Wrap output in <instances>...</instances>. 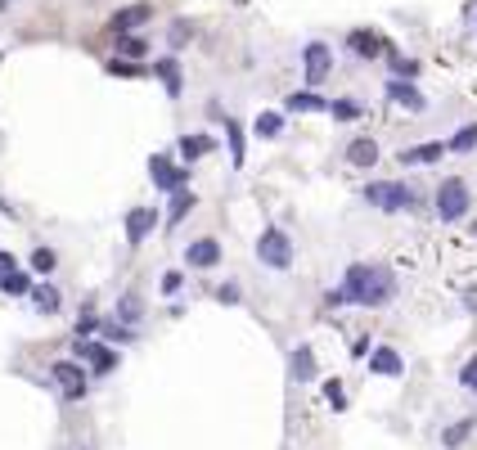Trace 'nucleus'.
Wrapping results in <instances>:
<instances>
[{"instance_id":"1","label":"nucleus","mask_w":477,"mask_h":450,"mask_svg":"<svg viewBox=\"0 0 477 450\" xmlns=\"http://www.w3.org/2000/svg\"><path fill=\"white\" fill-rule=\"evenodd\" d=\"M396 293V279L387 266H370V261H360V266H347V275H342V284H338V297L334 302H356V307H383V302H392Z\"/></svg>"},{"instance_id":"2","label":"nucleus","mask_w":477,"mask_h":450,"mask_svg":"<svg viewBox=\"0 0 477 450\" xmlns=\"http://www.w3.org/2000/svg\"><path fill=\"white\" fill-rule=\"evenodd\" d=\"M365 203L378 212H406L414 208V189L401 180H374V185H365Z\"/></svg>"},{"instance_id":"3","label":"nucleus","mask_w":477,"mask_h":450,"mask_svg":"<svg viewBox=\"0 0 477 450\" xmlns=\"http://www.w3.org/2000/svg\"><path fill=\"white\" fill-rule=\"evenodd\" d=\"M257 261L271 266V271H288L293 266V239L284 230H261V239H257Z\"/></svg>"},{"instance_id":"4","label":"nucleus","mask_w":477,"mask_h":450,"mask_svg":"<svg viewBox=\"0 0 477 450\" xmlns=\"http://www.w3.org/2000/svg\"><path fill=\"white\" fill-rule=\"evenodd\" d=\"M469 185L464 180H442L437 185V216H442L446 225H455V221H464V212H469Z\"/></svg>"},{"instance_id":"5","label":"nucleus","mask_w":477,"mask_h":450,"mask_svg":"<svg viewBox=\"0 0 477 450\" xmlns=\"http://www.w3.org/2000/svg\"><path fill=\"white\" fill-rule=\"evenodd\" d=\"M302 68H307V86H320L329 72H334V50H329L324 41H311L307 50H302Z\"/></svg>"},{"instance_id":"6","label":"nucleus","mask_w":477,"mask_h":450,"mask_svg":"<svg viewBox=\"0 0 477 450\" xmlns=\"http://www.w3.org/2000/svg\"><path fill=\"white\" fill-rule=\"evenodd\" d=\"M50 374H54L59 392H64L68 401H81V396H86V369H81V365H72V360H59Z\"/></svg>"},{"instance_id":"7","label":"nucleus","mask_w":477,"mask_h":450,"mask_svg":"<svg viewBox=\"0 0 477 450\" xmlns=\"http://www.w3.org/2000/svg\"><path fill=\"white\" fill-rule=\"evenodd\" d=\"M149 176H153V185L163 189V194L185 189V172H176V167H171L163 153H153V158H149Z\"/></svg>"},{"instance_id":"8","label":"nucleus","mask_w":477,"mask_h":450,"mask_svg":"<svg viewBox=\"0 0 477 450\" xmlns=\"http://www.w3.org/2000/svg\"><path fill=\"white\" fill-rule=\"evenodd\" d=\"M387 100L401 104V108H410V113H423V108H428L423 90H419V86H410L406 77H392V81H387Z\"/></svg>"},{"instance_id":"9","label":"nucleus","mask_w":477,"mask_h":450,"mask_svg":"<svg viewBox=\"0 0 477 450\" xmlns=\"http://www.w3.org/2000/svg\"><path fill=\"white\" fill-rule=\"evenodd\" d=\"M185 261L194 266V271H212V266L221 261V243L216 239H194L185 248Z\"/></svg>"},{"instance_id":"10","label":"nucleus","mask_w":477,"mask_h":450,"mask_svg":"<svg viewBox=\"0 0 477 450\" xmlns=\"http://www.w3.org/2000/svg\"><path fill=\"white\" fill-rule=\"evenodd\" d=\"M77 356L90 360L95 374H113V369H117V351H108L104 343H90V338H86V343H77Z\"/></svg>"},{"instance_id":"11","label":"nucleus","mask_w":477,"mask_h":450,"mask_svg":"<svg viewBox=\"0 0 477 450\" xmlns=\"http://www.w3.org/2000/svg\"><path fill=\"white\" fill-rule=\"evenodd\" d=\"M396 158L406 167H432V162H442V158H446V144H410V149H401Z\"/></svg>"},{"instance_id":"12","label":"nucleus","mask_w":477,"mask_h":450,"mask_svg":"<svg viewBox=\"0 0 477 450\" xmlns=\"http://www.w3.org/2000/svg\"><path fill=\"white\" fill-rule=\"evenodd\" d=\"M153 225H158V212L153 208H136V212L126 216V239L131 243H144V239L153 235Z\"/></svg>"},{"instance_id":"13","label":"nucleus","mask_w":477,"mask_h":450,"mask_svg":"<svg viewBox=\"0 0 477 450\" xmlns=\"http://www.w3.org/2000/svg\"><path fill=\"white\" fill-rule=\"evenodd\" d=\"M149 18H153V9L144 5V0H140V5H126V9H122V14H113V32H122V36H126V32L144 28V23H149Z\"/></svg>"},{"instance_id":"14","label":"nucleus","mask_w":477,"mask_h":450,"mask_svg":"<svg viewBox=\"0 0 477 450\" xmlns=\"http://www.w3.org/2000/svg\"><path fill=\"white\" fill-rule=\"evenodd\" d=\"M370 369L374 374H387V379H401V374H406V365H401V356L392 347H378L374 356H370Z\"/></svg>"},{"instance_id":"15","label":"nucleus","mask_w":477,"mask_h":450,"mask_svg":"<svg viewBox=\"0 0 477 450\" xmlns=\"http://www.w3.org/2000/svg\"><path fill=\"white\" fill-rule=\"evenodd\" d=\"M347 45L356 50L360 59H378V54H387V41H378L374 32H351L347 36Z\"/></svg>"},{"instance_id":"16","label":"nucleus","mask_w":477,"mask_h":450,"mask_svg":"<svg viewBox=\"0 0 477 450\" xmlns=\"http://www.w3.org/2000/svg\"><path fill=\"white\" fill-rule=\"evenodd\" d=\"M347 162H351V167H374V162H378V144L365 140V136L351 140V144H347Z\"/></svg>"},{"instance_id":"17","label":"nucleus","mask_w":477,"mask_h":450,"mask_svg":"<svg viewBox=\"0 0 477 450\" xmlns=\"http://www.w3.org/2000/svg\"><path fill=\"white\" fill-rule=\"evenodd\" d=\"M212 149H216L212 136H185L180 140V158H185V162H199V158H207Z\"/></svg>"},{"instance_id":"18","label":"nucleus","mask_w":477,"mask_h":450,"mask_svg":"<svg viewBox=\"0 0 477 450\" xmlns=\"http://www.w3.org/2000/svg\"><path fill=\"white\" fill-rule=\"evenodd\" d=\"M288 365H293V369H288V374H293V383H307L311 374H315V351H311V347H298Z\"/></svg>"},{"instance_id":"19","label":"nucleus","mask_w":477,"mask_h":450,"mask_svg":"<svg viewBox=\"0 0 477 450\" xmlns=\"http://www.w3.org/2000/svg\"><path fill=\"white\" fill-rule=\"evenodd\" d=\"M320 108H329L315 90H298V95H288V113H320Z\"/></svg>"},{"instance_id":"20","label":"nucleus","mask_w":477,"mask_h":450,"mask_svg":"<svg viewBox=\"0 0 477 450\" xmlns=\"http://www.w3.org/2000/svg\"><path fill=\"white\" fill-rule=\"evenodd\" d=\"M221 126H225V140H230V162L243 167V131H239V122L235 117H221Z\"/></svg>"},{"instance_id":"21","label":"nucleus","mask_w":477,"mask_h":450,"mask_svg":"<svg viewBox=\"0 0 477 450\" xmlns=\"http://www.w3.org/2000/svg\"><path fill=\"white\" fill-rule=\"evenodd\" d=\"M473 149H477V122H473V126H464V131H455L450 144H446V153H473Z\"/></svg>"},{"instance_id":"22","label":"nucleus","mask_w":477,"mask_h":450,"mask_svg":"<svg viewBox=\"0 0 477 450\" xmlns=\"http://www.w3.org/2000/svg\"><path fill=\"white\" fill-rule=\"evenodd\" d=\"M279 131H284V113H275V108H271V113L257 117V136H261V140H275Z\"/></svg>"},{"instance_id":"23","label":"nucleus","mask_w":477,"mask_h":450,"mask_svg":"<svg viewBox=\"0 0 477 450\" xmlns=\"http://www.w3.org/2000/svg\"><path fill=\"white\" fill-rule=\"evenodd\" d=\"M0 288H5L9 297H23V293H32V279L23 271H9V275H0Z\"/></svg>"},{"instance_id":"24","label":"nucleus","mask_w":477,"mask_h":450,"mask_svg":"<svg viewBox=\"0 0 477 450\" xmlns=\"http://www.w3.org/2000/svg\"><path fill=\"white\" fill-rule=\"evenodd\" d=\"M194 203H199V199H194L189 189H176V203H171V212H167V230H171V225H180V216H185Z\"/></svg>"},{"instance_id":"25","label":"nucleus","mask_w":477,"mask_h":450,"mask_svg":"<svg viewBox=\"0 0 477 450\" xmlns=\"http://www.w3.org/2000/svg\"><path fill=\"white\" fill-rule=\"evenodd\" d=\"M158 77H163L167 95H180V68H176V59H163V64H158Z\"/></svg>"},{"instance_id":"26","label":"nucleus","mask_w":477,"mask_h":450,"mask_svg":"<svg viewBox=\"0 0 477 450\" xmlns=\"http://www.w3.org/2000/svg\"><path fill=\"white\" fill-rule=\"evenodd\" d=\"M36 311H45V315H54L59 311V288H50V284H41V288H36Z\"/></svg>"},{"instance_id":"27","label":"nucleus","mask_w":477,"mask_h":450,"mask_svg":"<svg viewBox=\"0 0 477 450\" xmlns=\"http://www.w3.org/2000/svg\"><path fill=\"white\" fill-rule=\"evenodd\" d=\"M54 266H59V257H54L50 248H36V252H32V271H36V275H50Z\"/></svg>"},{"instance_id":"28","label":"nucleus","mask_w":477,"mask_h":450,"mask_svg":"<svg viewBox=\"0 0 477 450\" xmlns=\"http://www.w3.org/2000/svg\"><path fill=\"white\" fill-rule=\"evenodd\" d=\"M144 50H149V45H144L140 36H122L117 41V54H126V59H144Z\"/></svg>"},{"instance_id":"29","label":"nucleus","mask_w":477,"mask_h":450,"mask_svg":"<svg viewBox=\"0 0 477 450\" xmlns=\"http://www.w3.org/2000/svg\"><path fill=\"white\" fill-rule=\"evenodd\" d=\"M329 113L342 117V122H356V117H360V104H356V100H338V104H329Z\"/></svg>"},{"instance_id":"30","label":"nucleus","mask_w":477,"mask_h":450,"mask_svg":"<svg viewBox=\"0 0 477 450\" xmlns=\"http://www.w3.org/2000/svg\"><path fill=\"white\" fill-rule=\"evenodd\" d=\"M140 302H136V293H126V297H122V307H117V315H122V320H140Z\"/></svg>"},{"instance_id":"31","label":"nucleus","mask_w":477,"mask_h":450,"mask_svg":"<svg viewBox=\"0 0 477 450\" xmlns=\"http://www.w3.org/2000/svg\"><path fill=\"white\" fill-rule=\"evenodd\" d=\"M459 383H464V387H469V392H477V356H473L469 365H464V374H459Z\"/></svg>"},{"instance_id":"32","label":"nucleus","mask_w":477,"mask_h":450,"mask_svg":"<svg viewBox=\"0 0 477 450\" xmlns=\"http://www.w3.org/2000/svg\"><path fill=\"white\" fill-rule=\"evenodd\" d=\"M324 396L334 401V410H342V405H347V396H342V383H338V379H334V383H324Z\"/></svg>"},{"instance_id":"33","label":"nucleus","mask_w":477,"mask_h":450,"mask_svg":"<svg viewBox=\"0 0 477 450\" xmlns=\"http://www.w3.org/2000/svg\"><path fill=\"white\" fill-rule=\"evenodd\" d=\"M469 428H473V423H459V428H446V437H442V442H446V446H459L464 437H469Z\"/></svg>"},{"instance_id":"34","label":"nucleus","mask_w":477,"mask_h":450,"mask_svg":"<svg viewBox=\"0 0 477 450\" xmlns=\"http://www.w3.org/2000/svg\"><path fill=\"white\" fill-rule=\"evenodd\" d=\"M104 333L113 338V343H126V338H131V329H126V324H104Z\"/></svg>"},{"instance_id":"35","label":"nucleus","mask_w":477,"mask_h":450,"mask_svg":"<svg viewBox=\"0 0 477 450\" xmlns=\"http://www.w3.org/2000/svg\"><path fill=\"white\" fill-rule=\"evenodd\" d=\"M176 288H180V275H176V271L163 275V293H176Z\"/></svg>"},{"instance_id":"36","label":"nucleus","mask_w":477,"mask_h":450,"mask_svg":"<svg viewBox=\"0 0 477 450\" xmlns=\"http://www.w3.org/2000/svg\"><path fill=\"white\" fill-rule=\"evenodd\" d=\"M9 271H18V261L9 257V252H0V275H9Z\"/></svg>"},{"instance_id":"37","label":"nucleus","mask_w":477,"mask_h":450,"mask_svg":"<svg viewBox=\"0 0 477 450\" xmlns=\"http://www.w3.org/2000/svg\"><path fill=\"white\" fill-rule=\"evenodd\" d=\"M5 5H9V0H0V9H5Z\"/></svg>"}]
</instances>
